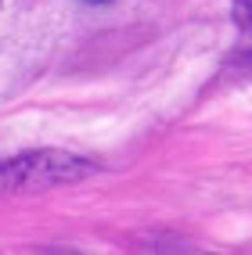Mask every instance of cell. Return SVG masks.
Segmentation results:
<instances>
[{"mask_svg": "<svg viewBox=\"0 0 252 255\" xmlns=\"http://www.w3.org/2000/svg\"><path fill=\"white\" fill-rule=\"evenodd\" d=\"M87 173L83 158H69L58 151H43V155H22L0 165V187H50L61 180H76Z\"/></svg>", "mask_w": 252, "mask_h": 255, "instance_id": "obj_1", "label": "cell"}, {"mask_svg": "<svg viewBox=\"0 0 252 255\" xmlns=\"http://www.w3.org/2000/svg\"><path fill=\"white\" fill-rule=\"evenodd\" d=\"M234 22L252 25V0H234Z\"/></svg>", "mask_w": 252, "mask_h": 255, "instance_id": "obj_2", "label": "cell"}, {"mask_svg": "<svg viewBox=\"0 0 252 255\" xmlns=\"http://www.w3.org/2000/svg\"><path fill=\"white\" fill-rule=\"evenodd\" d=\"M83 4H108V0H83Z\"/></svg>", "mask_w": 252, "mask_h": 255, "instance_id": "obj_3", "label": "cell"}]
</instances>
